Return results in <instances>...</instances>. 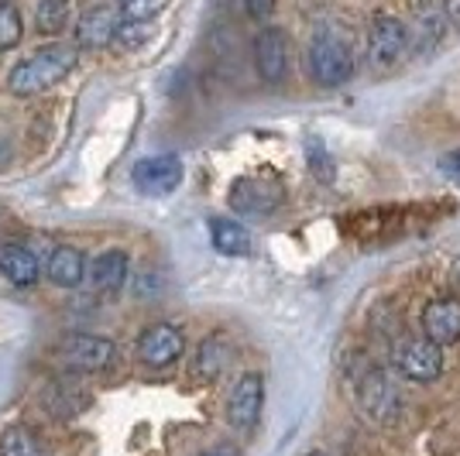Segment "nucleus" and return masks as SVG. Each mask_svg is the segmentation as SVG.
Returning <instances> with one entry per match:
<instances>
[{"label": "nucleus", "instance_id": "obj_27", "mask_svg": "<svg viewBox=\"0 0 460 456\" xmlns=\"http://www.w3.org/2000/svg\"><path fill=\"white\" fill-rule=\"evenodd\" d=\"M244 7H248L251 18H269L271 7H275V0H244Z\"/></svg>", "mask_w": 460, "mask_h": 456}, {"label": "nucleus", "instance_id": "obj_23", "mask_svg": "<svg viewBox=\"0 0 460 456\" xmlns=\"http://www.w3.org/2000/svg\"><path fill=\"white\" fill-rule=\"evenodd\" d=\"M306 158H309V169H313V175H316L323 186H330V182H333V162H330V154H326L323 141L309 137V141H306Z\"/></svg>", "mask_w": 460, "mask_h": 456}, {"label": "nucleus", "instance_id": "obj_15", "mask_svg": "<svg viewBox=\"0 0 460 456\" xmlns=\"http://www.w3.org/2000/svg\"><path fill=\"white\" fill-rule=\"evenodd\" d=\"M41 405H45V412L56 418H76L86 405H90V395L79 388L76 381H66L58 378L52 381L45 391H41Z\"/></svg>", "mask_w": 460, "mask_h": 456}, {"label": "nucleus", "instance_id": "obj_21", "mask_svg": "<svg viewBox=\"0 0 460 456\" xmlns=\"http://www.w3.org/2000/svg\"><path fill=\"white\" fill-rule=\"evenodd\" d=\"M66 18H69V0H39L35 24L41 35H58L66 28Z\"/></svg>", "mask_w": 460, "mask_h": 456}, {"label": "nucleus", "instance_id": "obj_30", "mask_svg": "<svg viewBox=\"0 0 460 456\" xmlns=\"http://www.w3.org/2000/svg\"><path fill=\"white\" fill-rule=\"evenodd\" d=\"M450 282H454V288L460 292V254L454 258V265H450Z\"/></svg>", "mask_w": 460, "mask_h": 456}, {"label": "nucleus", "instance_id": "obj_12", "mask_svg": "<svg viewBox=\"0 0 460 456\" xmlns=\"http://www.w3.org/2000/svg\"><path fill=\"white\" fill-rule=\"evenodd\" d=\"M120 4H96L90 7L76 24V45L79 48H103L117 39V28H120Z\"/></svg>", "mask_w": 460, "mask_h": 456}, {"label": "nucleus", "instance_id": "obj_16", "mask_svg": "<svg viewBox=\"0 0 460 456\" xmlns=\"http://www.w3.org/2000/svg\"><path fill=\"white\" fill-rule=\"evenodd\" d=\"M0 271H4V278H7L11 285L31 288L41 278V261L28 248L7 244V248L0 250Z\"/></svg>", "mask_w": 460, "mask_h": 456}, {"label": "nucleus", "instance_id": "obj_10", "mask_svg": "<svg viewBox=\"0 0 460 456\" xmlns=\"http://www.w3.org/2000/svg\"><path fill=\"white\" fill-rule=\"evenodd\" d=\"M182 350H186V337H182L179 326L158 323V326H148L137 337V357L148 364V367H169V364H175L182 357Z\"/></svg>", "mask_w": 460, "mask_h": 456}, {"label": "nucleus", "instance_id": "obj_20", "mask_svg": "<svg viewBox=\"0 0 460 456\" xmlns=\"http://www.w3.org/2000/svg\"><path fill=\"white\" fill-rule=\"evenodd\" d=\"M0 456H45V443L24 425H7L0 433Z\"/></svg>", "mask_w": 460, "mask_h": 456}, {"label": "nucleus", "instance_id": "obj_29", "mask_svg": "<svg viewBox=\"0 0 460 456\" xmlns=\"http://www.w3.org/2000/svg\"><path fill=\"white\" fill-rule=\"evenodd\" d=\"M447 21L460 28V0H447Z\"/></svg>", "mask_w": 460, "mask_h": 456}, {"label": "nucleus", "instance_id": "obj_26", "mask_svg": "<svg viewBox=\"0 0 460 456\" xmlns=\"http://www.w3.org/2000/svg\"><path fill=\"white\" fill-rule=\"evenodd\" d=\"M440 171L450 179V182H460V148L440 154Z\"/></svg>", "mask_w": 460, "mask_h": 456}, {"label": "nucleus", "instance_id": "obj_8", "mask_svg": "<svg viewBox=\"0 0 460 456\" xmlns=\"http://www.w3.org/2000/svg\"><path fill=\"white\" fill-rule=\"evenodd\" d=\"M62 361L66 367H76V371H107L117 357V346L107 337H96V333H73L62 340Z\"/></svg>", "mask_w": 460, "mask_h": 456}, {"label": "nucleus", "instance_id": "obj_19", "mask_svg": "<svg viewBox=\"0 0 460 456\" xmlns=\"http://www.w3.org/2000/svg\"><path fill=\"white\" fill-rule=\"evenodd\" d=\"M128 282V254L124 250H103L93 261V285L107 295L120 292Z\"/></svg>", "mask_w": 460, "mask_h": 456}, {"label": "nucleus", "instance_id": "obj_24", "mask_svg": "<svg viewBox=\"0 0 460 456\" xmlns=\"http://www.w3.org/2000/svg\"><path fill=\"white\" fill-rule=\"evenodd\" d=\"M148 39H152V21H120L114 41L120 48H137Z\"/></svg>", "mask_w": 460, "mask_h": 456}, {"label": "nucleus", "instance_id": "obj_9", "mask_svg": "<svg viewBox=\"0 0 460 456\" xmlns=\"http://www.w3.org/2000/svg\"><path fill=\"white\" fill-rule=\"evenodd\" d=\"M131 182L137 186V192L145 196H169L179 189L182 182V162L175 154H155L145 158L131 169Z\"/></svg>", "mask_w": 460, "mask_h": 456}, {"label": "nucleus", "instance_id": "obj_31", "mask_svg": "<svg viewBox=\"0 0 460 456\" xmlns=\"http://www.w3.org/2000/svg\"><path fill=\"white\" fill-rule=\"evenodd\" d=\"M7 158H11V154H7V145H0V169L7 165Z\"/></svg>", "mask_w": 460, "mask_h": 456}, {"label": "nucleus", "instance_id": "obj_25", "mask_svg": "<svg viewBox=\"0 0 460 456\" xmlns=\"http://www.w3.org/2000/svg\"><path fill=\"white\" fill-rule=\"evenodd\" d=\"M169 0H120V14L124 21H152Z\"/></svg>", "mask_w": 460, "mask_h": 456}, {"label": "nucleus", "instance_id": "obj_32", "mask_svg": "<svg viewBox=\"0 0 460 456\" xmlns=\"http://www.w3.org/2000/svg\"><path fill=\"white\" fill-rule=\"evenodd\" d=\"M306 456H326V453H320V450H313V453H306Z\"/></svg>", "mask_w": 460, "mask_h": 456}, {"label": "nucleus", "instance_id": "obj_22", "mask_svg": "<svg viewBox=\"0 0 460 456\" xmlns=\"http://www.w3.org/2000/svg\"><path fill=\"white\" fill-rule=\"evenodd\" d=\"M21 41V14L11 0H0V52L14 48Z\"/></svg>", "mask_w": 460, "mask_h": 456}, {"label": "nucleus", "instance_id": "obj_18", "mask_svg": "<svg viewBox=\"0 0 460 456\" xmlns=\"http://www.w3.org/2000/svg\"><path fill=\"white\" fill-rule=\"evenodd\" d=\"M49 278L56 282L58 288H76L83 282V275H86V258H83V250L79 248H69V244H62V248L52 250V258H49Z\"/></svg>", "mask_w": 460, "mask_h": 456}, {"label": "nucleus", "instance_id": "obj_2", "mask_svg": "<svg viewBox=\"0 0 460 456\" xmlns=\"http://www.w3.org/2000/svg\"><path fill=\"white\" fill-rule=\"evenodd\" d=\"M76 69V48L73 45H49L39 48L35 56H28L11 69V93L14 96H39L49 86H56L58 79H66Z\"/></svg>", "mask_w": 460, "mask_h": 456}, {"label": "nucleus", "instance_id": "obj_7", "mask_svg": "<svg viewBox=\"0 0 460 456\" xmlns=\"http://www.w3.org/2000/svg\"><path fill=\"white\" fill-rule=\"evenodd\" d=\"M261 405H265V378L258 374V371H244L237 384H234V391H230V401H227V418L234 429H241V433H248L258 425V416H261Z\"/></svg>", "mask_w": 460, "mask_h": 456}, {"label": "nucleus", "instance_id": "obj_1", "mask_svg": "<svg viewBox=\"0 0 460 456\" xmlns=\"http://www.w3.org/2000/svg\"><path fill=\"white\" fill-rule=\"evenodd\" d=\"M347 378H350L354 399H358V408L365 412V418L378 422V425H392V422L399 418V412H402L399 391H395L392 378L385 374L378 364L358 357V361L350 364Z\"/></svg>", "mask_w": 460, "mask_h": 456}, {"label": "nucleus", "instance_id": "obj_5", "mask_svg": "<svg viewBox=\"0 0 460 456\" xmlns=\"http://www.w3.org/2000/svg\"><path fill=\"white\" fill-rule=\"evenodd\" d=\"M309 73L320 86H341L354 76L350 48L337 35H316L309 45Z\"/></svg>", "mask_w": 460, "mask_h": 456}, {"label": "nucleus", "instance_id": "obj_11", "mask_svg": "<svg viewBox=\"0 0 460 456\" xmlns=\"http://www.w3.org/2000/svg\"><path fill=\"white\" fill-rule=\"evenodd\" d=\"M422 337H429L440 346L460 340V299L457 295H440L429 299L422 309Z\"/></svg>", "mask_w": 460, "mask_h": 456}, {"label": "nucleus", "instance_id": "obj_4", "mask_svg": "<svg viewBox=\"0 0 460 456\" xmlns=\"http://www.w3.org/2000/svg\"><path fill=\"white\" fill-rule=\"evenodd\" d=\"M230 209H237L241 216H271L275 209L286 203V186L271 175H258V179H237L227 192Z\"/></svg>", "mask_w": 460, "mask_h": 456}, {"label": "nucleus", "instance_id": "obj_3", "mask_svg": "<svg viewBox=\"0 0 460 456\" xmlns=\"http://www.w3.org/2000/svg\"><path fill=\"white\" fill-rule=\"evenodd\" d=\"M392 364L405 381H437L443 374V346L429 337H402L392 346Z\"/></svg>", "mask_w": 460, "mask_h": 456}, {"label": "nucleus", "instance_id": "obj_28", "mask_svg": "<svg viewBox=\"0 0 460 456\" xmlns=\"http://www.w3.org/2000/svg\"><path fill=\"white\" fill-rule=\"evenodd\" d=\"M203 456H241V450H237V446H230V443H224V446H213V450H207Z\"/></svg>", "mask_w": 460, "mask_h": 456}, {"label": "nucleus", "instance_id": "obj_13", "mask_svg": "<svg viewBox=\"0 0 460 456\" xmlns=\"http://www.w3.org/2000/svg\"><path fill=\"white\" fill-rule=\"evenodd\" d=\"M254 66L265 83H282L288 73V41L282 28H265L254 39Z\"/></svg>", "mask_w": 460, "mask_h": 456}, {"label": "nucleus", "instance_id": "obj_6", "mask_svg": "<svg viewBox=\"0 0 460 456\" xmlns=\"http://www.w3.org/2000/svg\"><path fill=\"white\" fill-rule=\"evenodd\" d=\"M409 48V31L399 18H378L367 31V58L375 69H392L405 58Z\"/></svg>", "mask_w": 460, "mask_h": 456}, {"label": "nucleus", "instance_id": "obj_14", "mask_svg": "<svg viewBox=\"0 0 460 456\" xmlns=\"http://www.w3.org/2000/svg\"><path fill=\"white\" fill-rule=\"evenodd\" d=\"M230 357H234V346L224 333H213L199 343L196 357H192V378L196 381H217L224 371H227Z\"/></svg>", "mask_w": 460, "mask_h": 456}, {"label": "nucleus", "instance_id": "obj_17", "mask_svg": "<svg viewBox=\"0 0 460 456\" xmlns=\"http://www.w3.org/2000/svg\"><path fill=\"white\" fill-rule=\"evenodd\" d=\"M210 241L213 248L220 250V254H227V258H244L254 248L251 230L244 224H237V220H227V216L210 220Z\"/></svg>", "mask_w": 460, "mask_h": 456}]
</instances>
